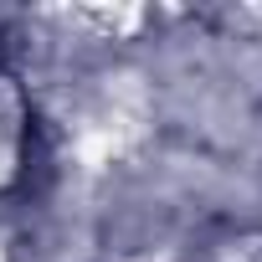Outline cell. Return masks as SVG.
<instances>
[{
    "mask_svg": "<svg viewBox=\"0 0 262 262\" xmlns=\"http://www.w3.org/2000/svg\"><path fill=\"white\" fill-rule=\"evenodd\" d=\"M47 134H41V123L26 118V134H21V190H36L41 175H47Z\"/></svg>",
    "mask_w": 262,
    "mask_h": 262,
    "instance_id": "1",
    "label": "cell"
}]
</instances>
